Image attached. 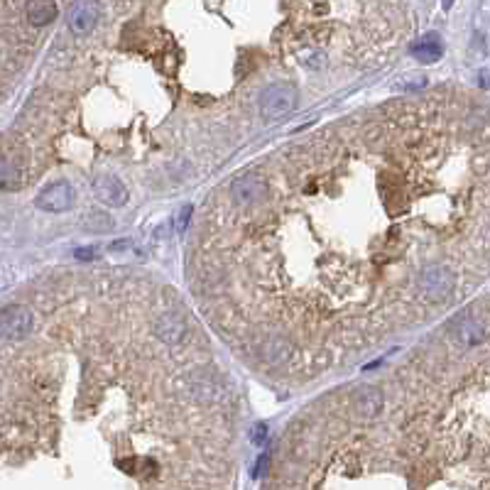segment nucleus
Returning <instances> with one entry per match:
<instances>
[{
	"instance_id": "obj_1",
	"label": "nucleus",
	"mask_w": 490,
	"mask_h": 490,
	"mask_svg": "<svg viewBox=\"0 0 490 490\" xmlns=\"http://www.w3.org/2000/svg\"><path fill=\"white\" fill-rule=\"evenodd\" d=\"M250 206L209 216L204 280L257 355L324 370L490 275V108L427 96L355 116L262 170Z\"/></svg>"
},
{
	"instance_id": "obj_3",
	"label": "nucleus",
	"mask_w": 490,
	"mask_h": 490,
	"mask_svg": "<svg viewBox=\"0 0 490 490\" xmlns=\"http://www.w3.org/2000/svg\"><path fill=\"white\" fill-rule=\"evenodd\" d=\"M32 331V311L22 304H8L0 309V339L20 341Z\"/></svg>"
},
{
	"instance_id": "obj_5",
	"label": "nucleus",
	"mask_w": 490,
	"mask_h": 490,
	"mask_svg": "<svg viewBox=\"0 0 490 490\" xmlns=\"http://www.w3.org/2000/svg\"><path fill=\"white\" fill-rule=\"evenodd\" d=\"M98 20V5L96 0H79L69 13V27L76 37H83L93 29Z\"/></svg>"
},
{
	"instance_id": "obj_6",
	"label": "nucleus",
	"mask_w": 490,
	"mask_h": 490,
	"mask_svg": "<svg viewBox=\"0 0 490 490\" xmlns=\"http://www.w3.org/2000/svg\"><path fill=\"white\" fill-rule=\"evenodd\" d=\"M93 191L96 196L108 206H123L128 201V189L123 186V182L118 177L101 175L93 179Z\"/></svg>"
},
{
	"instance_id": "obj_11",
	"label": "nucleus",
	"mask_w": 490,
	"mask_h": 490,
	"mask_svg": "<svg viewBox=\"0 0 490 490\" xmlns=\"http://www.w3.org/2000/svg\"><path fill=\"white\" fill-rule=\"evenodd\" d=\"M18 179H20V175H18V170H15L13 162L0 157V189H10V186H15V182Z\"/></svg>"
},
{
	"instance_id": "obj_7",
	"label": "nucleus",
	"mask_w": 490,
	"mask_h": 490,
	"mask_svg": "<svg viewBox=\"0 0 490 490\" xmlns=\"http://www.w3.org/2000/svg\"><path fill=\"white\" fill-rule=\"evenodd\" d=\"M57 13L59 10L54 0H27V5H25V15H27V20L34 27L54 22V20H57Z\"/></svg>"
},
{
	"instance_id": "obj_12",
	"label": "nucleus",
	"mask_w": 490,
	"mask_h": 490,
	"mask_svg": "<svg viewBox=\"0 0 490 490\" xmlns=\"http://www.w3.org/2000/svg\"><path fill=\"white\" fill-rule=\"evenodd\" d=\"M189 214H191V206H184V211H182L179 219H177V231H179V233H184L186 224H189Z\"/></svg>"
},
{
	"instance_id": "obj_2",
	"label": "nucleus",
	"mask_w": 490,
	"mask_h": 490,
	"mask_svg": "<svg viewBox=\"0 0 490 490\" xmlns=\"http://www.w3.org/2000/svg\"><path fill=\"white\" fill-rule=\"evenodd\" d=\"M294 101L297 88L292 83H272V86L262 88L260 93V113L267 121H275V118H282L285 113H290L294 108Z\"/></svg>"
},
{
	"instance_id": "obj_14",
	"label": "nucleus",
	"mask_w": 490,
	"mask_h": 490,
	"mask_svg": "<svg viewBox=\"0 0 490 490\" xmlns=\"http://www.w3.org/2000/svg\"><path fill=\"white\" fill-rule=\"evenodd\" d=\"M451 3L454 0H444V8H451Z\"/></svg>"
},
{
	"instance_id": "obj_10",
	"label": "nucleus",
	"mask_w": 490,
	"mask_h": 490,
	"mask_svg": "<svg viewBox=\"0 0 490 490\" xmlns=\"http://www.w3.org/2000/svg\"><path fill=\"white\" fill-rule=\"evenodd\" d=\"M380 407H383V395H380L378 390L368 388L358 395V412L363 414V417H375V414L380 412Z\"/></svg>"
},
{
	"instance_id": "obj_9",
	"label": "nucleus",
	"mask_w": 490,
	"mask_h": 490,
	"mask_svg": "<svg viewBox=\"0 0 490 490\" xmlns=\"http://www.w3.org/2000/svg\"><path fill=\"white\" fill-rule=\"evenodd\" d=\"M412 54L419 59V62H424V64H432V62H437V59H442L444 47H442V39H439V34H427V37H422L412 47Z\"/></svg>"
},
{
	"instance_id": "obj_8",
	"label": "nucleus",
	"mask_w": 490,
	"mask_h": 490,
	"mask_svg": "<svg viewBox=\"0 0 490 490\" xmlns=\"http://www.w3.org/2000/svg\"><path fill=\"white\" fill-rule=\"evenodd\" d=\"M184 319L177 314H162V319L157 321V334L167 343H177V341L184 339Z\"/></svg>"
},
{
	"instance_id": "obj_13",
	"label": "nucleus",
	"mask_w": 490,
	"mask_h": 490,
	"mask_svg": "<svg viewBox=\"0 0 490 490\" xmlns=\"http://www.w3.org/2000/svg\"><path fill=\"white\" fill-rule=\"evenodd\" d=\"M76 257H79V260H91V257H93V247H86V250H76Z\"/></svg>"
},
{
	"instance_id": "obj_4",
	"label": "nucleus",
	"mask_w": 490,
	"mask_h": 490,
	"mask_svg": "<svg viewBox=\"0 0 490 490\" xmlns=\"http://www.w3.org/2000/svg\"><path fill=\"white\" fill-rule=\"evenodd\" d=\"M37 209L47 211V214H64L74 206V191L67 182H54V184L44 186L34 199Z\"/></svg>"
}]
</instances>
